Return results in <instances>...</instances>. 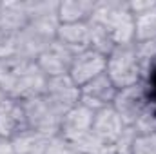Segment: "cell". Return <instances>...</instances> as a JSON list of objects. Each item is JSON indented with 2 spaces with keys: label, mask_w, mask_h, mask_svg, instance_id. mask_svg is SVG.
Segmentation results:
<instances>
[{
  "label": "cell",
  "mask_w": 156,
  "mask_h": 154,
  "mask_svg": "<svg viewBox=\"0 0 156 154\" xmlns=\"http://www.w3.org/2000/svg\"><path fill=\"white\" fill-rule=\"evenodd\" d=\"M0 154H15L13 152V145L9 140L5 138H0Z\"/></svg>",
  "instance_id": "24"
},
{
  "label": "cell",
  "mask_w": 156,
  "mask_h": 154,
  "mask_svg": "<svg viewBox=\"0 0 156 154\" xmlns=\"http://www.w3.org/2000/svg\"><path fill=\"white\" fill-rule=\"evenodd\" d=\"M151 105V93L145 82H140L136 85L120 89L115 98L113 109L118 113L122 118L125 127H133L142 114L147 111V107Z\"/></svg>",
  "instance_id": "5"
},
{
  "label": "cell",
  "mask_w": 156,
  "mask_h": 154,
  "mask_svg": "<svg viewBox=\"0 0 156 154\" xmlns=\"http://www.w3.org/2000/svg\"><path fill=\"white\" fill-rule=\"evenodd\" d=\"M105 65H107V56H104L93 49H85L75 56V62L69 71V78L78 87H82L87 82H91L93 78L105 73Z\"/></svg>",
  "instance_id": "12"
},
{
  "label": "cell",
  "mask_w": 156,
  "mask_h": 154,
  "mask_svg": "<svg viewBox=\"0 0 156 154\" xmlns=\"http://www.w3.org/2000/svg\"><path fill=\"white\" fill-rule=\"evenodd\" d=\"M87 24H89V49H93V51L107 56L116 47L115 40L111 38V35L100 24H96L93 20H89Z\"/></svg>",
  "instance_id": "18"
},
{
  "label": "cell",
  "mask_w": 156,
  "mask_h": 154,
  "mask_svg": "<svg viewBox=\"0 0 156 154\" xmlns=\"http://www.w3.org/2000/svg\"><path fill=\"white\" fill-rule=\"evenodd\" d=\"M4 100H5V94H4V93H2V89H0V102H4Z\"/></svg>",
  "instance_id": "25"
},
{
  "label": "cell",
  "mask_w": 156,
  "mask_h": 154,
  "mask_svg": "<svg viewBox=\"0 0 156 154\" xmlns=\"http://www.w3.org/2000/svg\"><path fill=\"white\" fill-rule=\"evenodd\" d=\"M156 7V0H136V2H129V9L133 13V16H140V15H145L149 13L151 9Z\"/></svg>",
  "instance_id": "23"
},
{
  "label": "cell",
  "mask_w": 156,
  "mask_h": 154,
  "mask_svg": "<svg viewBox=\"0 0 156 154\" xmlns=\"http://www.w3.org/2000/svg\"><path fill=\"white\" fill-rule=\"evenodd\" d=\"M47 76L40 71L37 60L11 56L0 60V89L5 98L29 100L44 94Z\"/></svg>",
  "instance_id": "2"
},
{
  "label": "cell",
  "mask_w": 156,
  "mask_h": 154,
  "mask_svg": "<svg viewBox=\"0 0 156 154\" xmlns=\"http://www.w3.org/2000/svg\"><path fill=\"white\" fill-rule=\"evenodd\" d=\"M93 118H94V113L91 109L78 103L76 107L69 109L62 116L60 129H58V138H62L64 142H67L71 145L76 143L78 140H82L83 136H87L91 132Z\"/></svg>",
  "instance_id": "10"
},
{
  "label": "cell",
  "mask_w": 156,
  "mask_h": 154,
  "mask_svg": "<svg viewBox=\"0 0 156 154\" xmlns=\"http://www.w3.org/2000/svg\"><path fill=\"white\" fill-rule=\"evenodd\" d=\"M56 40L78 54V53L89 49V24L87 22H80V24H58Z\"/></svg>",
  "instance_id": "15"
},
{
  "label": "cell",
  "mask_w": 156,
  "mask_h": 154,
  "mask_svg": "<svg viewBox=\"0 0 156 154\" xmlns=\"http://www.w3.org/2000/svg\"><path fill=\"white\" fill-rule=\"evenodd\" d=\"M118 91L120 89L111 82L107 73H102L100 76L93 78L91 82L80 87V103L91 109L93 113L113 107Z\"/></svg>",
  "instance_id": "7"
},
{
  "label": "cell",
  "mask_w": 156,
  "mask_h": 154,
  "mask_svg": "<svg viewBox=\"0 0 156 154\" xmlns=\"http://www.w3.org/2000/svg\"><path fill=\"white\" fill-rule=\"evenodd\" d=\"M44 96L49 100V103L66 114L69 109L76 107L80 103V87L67 76H56V78H47Z\"/></svg>",
  "instance_id": "9"
},
{
  "label": "cell",
  "mask_w": 156,
  "mask_h": 154,
  "mask_svg": "<svg viewBox=\"0 0 156 154\" xmlns=\"http://www.w3.org/2000/svg\"><path fill=\"white\" fill-rule=\"evenodd\" d=\"M45 154H76V151L73 149L71 143H67V142H64L62 138L56 136V138L51 140V145H49Z\"/></svg>",
  "instance_id": "22"
},
{
  "label": "cell",
  "mask_w": 156,
  "mask_h": 154,
  "mask_svg": "<svg viewBox=\"0 0 156 154\" xmlns=\"http://www.w3.org/2000/svg\"><path fill=\"white\" fill-rule=\"evenodd\" d=\"M27 129L29 125L22 100L5 98L4 102H0V138L11 142Z\"/></svg>",
  "instance_id": "11"
},
{
  "label": "cell",
  "mask_w": 156,
  "mask_h": 154,
  "mask_svg": "<svg viewBox=\"0 0 156 154\" xmlns=\"http://www.w3.org/2000/svg\"><path fill=\"white\" fill-rule=\"evenodd\" d=\"M96 2L91 0H66L58 2V22L60 24H80L89 22Z\"/></svg>",
  "instance_id": "16"
},
{
  "label": "cell",
  "mask_w": 156,
  "mask_h": 154,
  "mask_svg": "<svg viewBox=\"0 0 156 154\" xmlns=\"http://www.w3.org/2000/svg\"><path fill=\"white\" fill-rule=\"evenodd\" d=\"M58 24V2H33L31 20L18 33L16 56L37 60L40 53L56 40Z\"/></svg>",
  "instance_id": "1"
},
{
  "label": "cell",
  "mask_w": 156,
  "mask_h": 154,
  "mask_svg": "<svg viewBox=\"0 0 156 154\" xmlns=\"http://www.w3.org/2000/svg\"><path fill=\"white\" fill-rule=\"evenodd\" d=\"M33 2H0V27L20 33L31 20Z\"/></svg>",
  "instance_id": "14"
},
{
  "label": "cell",
  "mask_w": 156,
  "mask_h": 154,
  "mask_svg": "<svg viewBox=\"0 0 156 154\" xmlns=\"http://www.w3.org/2000/svg\"><path fill=\"white\" fill-rule=\"evenodd\" d=\"M51 140L53 138H49L45 134H40L37 131L27 129L22 134H18L16 138H13L11 145H13L15 154H45L51 145Z\"/></svg>",
  "instance_id": "17"
},
{
  "label": "cell",
  "mask_w": 156,
  "mask_h": 154,
  "mask_svg": "<svg viewBox=\"0 0 156 154\" xmlns=\"http://www.w3.org/2000/svg\"><path fill=\"white\" fill-rule=\"evenodd\" d=\"M16 42L18 33L0 27V60L16 56Z\"/></svg>",
  "instance_id": "20"
},
{
  "label": "cell",
  "mask_w": 156,
  "mask_h": 154,
  "mask_svg": "<svg viewBox=\"0 0 156 154\" xmlns=\"http://www.w3.org/2000/svg\"><path fill=\"white\" fill-rule=\"evenodd\" d=\"M24 107H26V116H27V125L31 131H37L49 138L58 136L60 121L64 114L56 111L44 94L24 100Z\"/></svg>",
  "instance_id": "6"
},
{
  "label": "cell",
  "mask_w": 156,
  "mask_h": 154,
  "mask_svg": "<svg viewBox=\"0 0 156 154\" xmlns=\"http://www.w3.org/2000/svg\"><path fill=\"white\" fill-rule=\"evenodd\" d=\"M76 53L55 40L47 49H44L37 58L40 71L47 78H56V76H67L71 71V65L75 62Z\"/></svg>",
  "instance_id": "8"
},
{
  "label": "cell",
  "mask_w": 156,
  "mask_h": 154,
  "mask_svg": "<svg viewBox=\"0 0 156 154\" xmlns=\"http://www.w3.org/2000/svg\"><path fill=\"white\" fill-rule=\"evenodd\" d=\"M105 73L118 89H125L142 82V69H140L134 42L116 45L107 54Z\"/></svg>",
  "instance_id": "4"
},
{
  "label": "cell",
  "mask_w": 156,
  "mask_h": 154,
  "mask_svg": "<svg viewBox=\"0 0 156 154\" xmlns=\"http://www.w3.org/2000/svg\"><path fill=\"white\" fill-rule=\"evenodd\" d=\"M156 40V7L134 18V42Z\"/></svg>",
  "instance_id": "19"
},
{
  "label": "cell",
  "mask_w": 156,
  "mask_h": 154,
  "mask_svg": "<svg viewBox=\"0 0 156 154\" xmlns=\"http://www.w3.org/2000/svg\"><path fill=\"white\" fill-rule=\"evenodd\" d=\"M131 154H156V132L136 134L133 140Z\"/></svg>",
  "instance_id": "21"
},
{
  "label": "cell",
  "mask_w": 156,
  "mask_h": 154,
  "mask_svg": "<svg viewBox=\"0 0 156 154\" xmlns=\"http://www.w3.org/2000/svg\"><path fill=\"white\" fill-rule=\"evenodd\" d=\"M125 129L127 127L123 125V121L118 116V113L113 107H107V109H102V111H96L94 113L91 134L104 147H109V145H115L118 140H120V136L123 134Z\"/></svg>",
  "instance_id": "13"
},
{
  "label": "cell",
  "mask_w": 156,
  "mask_h": 154,
  "mask_svg": "<svg viewBox=\"0 0 156 154\" xmlns=\"http://www.w3.org/2000/svg\"><path fill=\"white\" fill-rule=\"evenodd\" d=\"M91 20L100 24L116 45L134 42V16L129 9V2H96Z\"/></svg>",
  "instance_id": "3"
}]
</instances>
